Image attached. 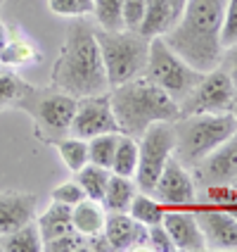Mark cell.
<instances>
[{"label": "cell", "mask_w": 237, "mask_h": 252, "mask_svg": "<svg viewBox=\"0 0 237 252\" xmlns=\"http://www.w3.org/2000/svg\"><path fill=\"white\" fill-rule=\"evenodd\" d=\"M53 88L74 98L107 93L109 88L105 62L95 41V29L83 17L74 19L67 29V41L53 69Z\"/></svg>", "instance_id": "6da1fadb"}, {"label": "cell", "mask_w": 237, "mask_h": 252, "mask_svg": "<svg viewBox=\"0 0 237 252\" xmlns=\"http://www.w3.org/2000/svg\"><path fill=\"white\" fill-rule=\"evenodd\" d=\"M225 0H187L181 19L164 41L192 67L209 71L218 67L223 48L218 43Z\"/></svg>", "instance_id": "7a4b0ae2"}, {"label": "cell", "mask_w": 237, "mask_h": 252, "mask_svg": "<svg viewBox=\"0 0 237 252\" xmlns=\"http://www.w3.org/2000/svg\"><path fill=\"white\" fill-rule=\"evenodd\" d=\"M223 210H225V212H230V214H233V217L237 219V202H230V205H225Z\"/></svg>", "instance_id": "ab89813d"}, {"label": "cell", "mask_w": 237, "mask_h": 252, "mask_svg": "<svg viewBox=\"0 0 237 252\" xmlns=\"http://www.w3.org/2000/svg\"><path fill=\"white\" fill-rule=\"evenodd\" d=\"M233 112H235V117H237V93H235V105H233Z\"/></svg>", "instance_id": "60d3db41"}, {"label": "cell", "mask_w": 237, "mask_h": 252, "mask_svg": "<svg viewBox=\"0 0 237 252\" xmlns=\"http://www.w3.org/2000/svg\"><path fill=\"white\" fill-rule=\"evenodd\" d=\"M199 179L204 186L211 183H233L237 176V131L228 140H223L216 150H211L199 164Z\"/></svg>", "instance_id": "5bb4252c"}, {"label": "cell", "mask_w": 237, "mask_h": 252, "mask_svg": "<svg viewBox=\"0 0 237 252\" xmlns=\"http://www.w3.org/2000/svg\"><path fill=\"white\" fill-rule=\"evenodd\" d=\"M233 186H235V190H237V176H235V181H233Z\"/></svg>", "instance_id": "b9f144b4"}, {"label": "cell", "mask_w": 237, "mask_h": 252, "mask_svg": "<svg viewBox=\"0 0 237 252\" xmlns=\"http://www.w3.org/2000/svg\"><path fill=\"white\" fill-rule=\"evenodd\" d=\"M95 41H98L100 55L105 62L109 88L126 84L145 71L147 53H150V38H145L140 31H131V29L105 31L98 27Z\"/></svg>", "instance_id": "5b68a950"}, {"label": "cell", "mask_w": 237, "mask_h": 252, "mask_svg": "<svg viewBox=\"0 0 237 252\" xmlns=\"http://www.w3.org/2000/svg\"><path fill=\"white\" fill-rule=\"evenodd\" d=\"M204 197H207V205L225 207L230 202H237V190L233 183H211L204 188Z\"/></svg>", "instance_id": "1f68e13d"}, {"label": "cell", "mask_w": 237, "mask_h": 252, "mask_svg": "<svg viewBox=\"0 0 237 252\" xmlns=\"http://www.w3.org/2000/svg\"><path fill=\"white\" fill-rule=\"evenodd\" d=\"M161 224L168 231L176 250L183 252L207 250V240H204V233H202V228L197 224L192 207H166Z\"/></svg>", "instance_id": "4fadbf2b"}, {"label": "cell", "mask_w": 237, "mask_h": 252, "mask_svg": "<svg viewBox=\"0 0 237 252\" xmlns=\"http://www.w3.org/2000/svg\"><path fill=\"white\" fill-rule=\"evenodd\" d=\"M135 231H138V221L128 212H107L102 236L109 243V250H133Z\"/></svg>", "instance_id": "2e32d148"}, {"label": "cell", "mask_w": 237, "mask_h": 252, "mask_svg": "<svg viewBox=\"0 0 237 252\" xmlns=\"http://www.w3.org/2000/svg\"><path fill=\"white\" fill-rule=\"evenodd\" d=\"M138 193V186L131 176H119V174H109L107 181V190L102 197V207L107 212H128L131 200Z\"/></svg>", "instance_id": "ffe728a7"}, {"label": "cell", "mask_w": 237, "mask_h": 252, "mask_svg": "<svg viewBox=\"0 0 237 252\" xmlns=\"http://www.w3.org/2000/svg\"><path fill=\"white\" fill-rule=\"evenodd\" d=\"M121 133L116 117H114L109 93H95V95H83L76 102V112L71 119L69 136L76 138H93L100 133Z\"/></svg>", "instance_id": "30bf717a"}, {"label": "cell", "mask_w": 237, "mask_h": 252, "mask_svg": "<svg viewBox=\"0 0 237 252\" xmlns=\"http://www.w3.org/2000/svg\"><path fill=\"white\" fill-rule=\"evenodd\" d=\"M109 102L119 131L133 138H140L142 131L157 122H176L181 117V105L145 74L114 86Z\"/></svg>", "instance_id": "3957f363"}, {"label": "cell", "mask_w": 237, "mask_h": 252, "mask_svg": "<svg viewBox=\"0 0 237 252\" xmlns=\"http://www.w3.org/2000/svg\"><path fill=\"white\" fill-rule=\"evenodd\" d=\"M36 224H38V231H41L43 245L50 243V240L59 238V236H64V233H71V231H74L71 207L69 205H62V202H53V205L36 219Z\"/></svg>", "instance_id": "ac0fdd59"}, {"label": "cell", "mask_w": 237, "mask_h": 252, "mask_svg": "<svg viewBox=\"0 0 237 252\" xmlns=\"http://www.w3.org/2000/svg\"><path fill=\"white\" fill-rule=\"evenodd\" d=\"M142 74L181 105L192 93V88L199 84L204 71L192 67L187 60H183L164 41V36H154L150 38V53H147V64Z\"/></svg>", "instance_id": "8992f818"}, {"label": "cell", "mask_w": 237, "mask_h": 252, "mask_svg": "<svg viewBox=\"0 0 237 252\" xmlns=\"http://www.w3.org/2000/svg\"><path fill=\"white\" fill-rule=\"evenodd\" d=\"M105 219H107V210L102 207V202L83 197L81 202H76L71 207V221H74V231L81 233L83 238H93L102 233L105 228Z\"/></svg>", "instance_id": "e0dca14e"}, {"label": "cell", "mask_w": 237, "mask_h": 252, "mask_svg": "<svg viewBox=\"0 0 237 252\" xmlns=\"http://www.w3.org/2000/svg\"><path fill=\"white\" fill-rule=\"evenodd\" d=\"M124 0H93L95 22L105 31H119L124 29Z\"/></svg>", "instance_id": "83f0119b"}, {"label": "cell", "mask_w": 237, "mask_h": 252, "mask_svg": "<svg viewBox=\"0 0 237 252\" xmlns=\"http://www.w3.org/2000/svg\"><path fill=\"white\" fill-rule=\"evenodd\" d=\"M192 210L207 240V250H237V219L230 212L207 202H197Z\"/></svg>", "instance_id": "7c38bea8"}, {"label": "cell", "mask_w": 237, "mask_h": 252, "mask_svg": "<svg viewBox=\"0 0 237 252\" xmlns=\"http://www.w3.org/2000/svg\"><path fill=\"white\" fill-rule=\"evenodd\" d=\"M173 24H176V17H173L168 0H147L145 17H142L138 31L145 38H154V36H166L173 29Z\"/></svg>", "instance_id": "d6986e66"}, {"label": "cell", "mask_w": 237, "mask_h": 252, "mask_svg": "<svg viewBox=\"0 0 237 252\" xmlns=\"http://www.w3.org/2000/svg\"><path fill=\"white\" fill-rule=\"evenodd\" d=\"M121 133H100L88 138V162L105 167L112 171V162H114V153H116V143H119Z\"/></svg>", "instance_id": "4316f807"}, {"label": "cell", "mask_w": 237, "mask_h": 252, "mask_svg": "<svg viewBox=\"0 0 237 252\" xmlns=\"http://www.w3.org/2000/svg\"><path fill=\"white\" fill-rule=\"evenodd\" d=\"M145 7H147V0H124V29L131 31H138L142 24V17H145Z\"/></svg>", "instance_id": "d590c367"}, {"label": "cell", "mask_w": 237, "mask_h": 252, "mask_svg": "<svg viewBox=\"0 0 237 252\" xmlns=\"http://www.w3.org/2000/svg\"><path fill=\"white\" fill-rule=\"evenodd\" d=\"M218 67H223V69L233 76V81L237 84V43L233 45V48H225V50H223Z\"/></svg>", "instance_id": "8d00e7d4"}, {"label": "cell", "mask_w": 237, "mask_h": 252, "mask_svg": "<svg viewBox=\"0 0 237 252\" xmlns=\"http://www.w3.org/2000/svg\"><path fill=\"white\" fill-rule=\"evenodd\" d=\"M109 174H112L109 169L98 167V164L88 162L85 167H81L79 171H76V181H79V186L83 188L85 197L102 202L105 190H107V181H109Z\"/></svg>", "instance_id": "603a6c76"}, {"label": "cell", "mask_w": 237, "mask_h": 252, "mask_svg": "<svg viewBox=\"0 0 237 252\" xmlns=\"http://www.w3.org/2000/svg\"><path fill=\"white\" fill-rule=\"evenodd\" d=\"M0 250L5 252H41L43 250V238L36 219L28 224L14 228L10 233H5L0 240Z\"/></svg>", "instance_id": "44dd1931"}, {"label": "cell", "mask_w": 237, "mask_h": 252, "mask_svg": "<svg viewBox=\"0 0 237 252\" xmlns=\"http://www.w3.org/2000/svg\"><path fill=\"white\" fill-rule=\"evenodd\" d=\"M36 207H38V200H36L33 193L2 190L0 193V236L33 221L36 219Z\"/></svg>", "instance_id": "9a60e30c"}, {"label": "cell", "mask_w": 237, "mask_h": 252, "mask_svg": "<svg viewBox=\"0 0 237 252\" xmlns=\"http://www.w3.org/2000/svg\"><path fill=\"white\" fill-rule=\"evenodd\" d=\"M164 212H166V207H164L152 193H142V190H138L135 197L131 200V205H128V214H131L135 221H140V224H145V226L161 224Z\"/></svg>", "instance_id": "7402d4cb"}, {"label": "cell", "mask_w": 237, "mask_h": 252, "mask_svg": "<svg viewBox=\"0 0 237 252\" xmlns=\"http://www.w3.org/2000/svg\"><path fill=\"white\" fill-rule=\"evenodd\" d=\"M176 128V153L173 157L195 169L211 150H216L223 140H228L237 131L235 112L218 114H185L173 122Z\"/></svg>", "instance_id": "277c9868"}, {"label": "cell", "mask_w": 237, "mask_h": 252, "mask_svg": "<svg viewBox=\"0 0 237 252\" xmlns=\"http://www.w3.org/2000/svg\"><path fill=\"white\" fill-rule=\"evenodd\" d=\"M76 102H79V98H74L64 91H57V88L55 91H38L31 86V91L17 102V107L33 114L36 124L45 128L57 140L69 133L71 119L76 112Z\"/></svg>", "instance_id": "ba28073f"}, {"label": "cell", "mask_w": 237, "mask_h": 252, "mask_svg": "<svg viewBox=\"0 0 237 252\" xmlns=\"http://www.w3.org/2000/svg\"><path fill=\"white\" fill-rule=\"evenodd\" d=\"M5 43H7V29H5V24L0 22V50L5 48Z\"/></svg>", "instance_id": "f35d334b"}, {"label": "cell", "mask_w": 237, "mask_h": 252, "mask_svg": "<svg viewBox=\"0 0 237 252\" xmlns=\"http://www.w3.org/2000/svg\"><path fill=\"white\" fill-rule=\"evenodd\" d=\"M0 240H2V236H0Z\"/></svg>", "instance_id": "7bdbcfd3"}, {"label": "cell", "mask_w": 237, "mask_h": 252, "mask_svg": "<svg viewBox=\"0 0 237 252\" xmlns=\"http://www.w3.org/2000/svg\"><path fill=\"white\" fill-rule=\"evenodd\" d=\"M171 2V10H173V17H176V22L181 19V14H183V10H185V2L187 0H168ZM176 27V24H173Z\"/></svg>", "instance_id": "74e56055"}, {"label": "cell", "mask_w": 237, "mask_h": 252, "mask_svg": "<svg viewBox=\"0 0 237 252\" xmlns=\"http://www.w3.org/2000/svg\"><path fill=\"white\" fill-rule=\"evenodd\" d=\"M36 60H38V50L22 38H7L5 48L0 50V67H7V69L26 67Z\"/></svg>", "instance_id": "d4e9b609"}, {"label": "cell", "mask_w": 237, "mask_h": 252, "mask_svg": "<svg viewBox=\"0 0 237 252\" xmlns=\"http://www.w3.org/2000/svg\"><path fill=\"white\" fill-rule=\"evenodd\" d=\"M48 7L57 17H67V19H79L93 12V0H48Z\"/></svg>", "instance_id": "4dcf8cb0"}, {"label": "cell", "mask_w": 237, "mask_h": 252, "mask_svg": "<svg viewBox=\"0 0 237 252\" xmlns=\"http://www.w3.org/2000/svg\"><path fill=\"white\" fill-rule=\"evenodd\" d=\"M237 84L223 67L204 71L192 93L181 102V117L185 114H218L233 112Z\"/></svg>", "instance_id": "9c48e42d"}, {"label": "cell", "mask_w": 237, "mask_h": 252, "mask_svg": "<svg viewBox=\"0 0 237 252\" xmlns=\"http://www.w3.org/2000/svg\"><path fill=\"white\" fill-rule=\"evenodd\" d=\"M147 233H150V238H147V248L154 252H178L176 250V245H173V240L168 236V231L164 228V224H152L147 226Z\"/></svg>", "instance_id": "e575fe53"}, {"label": "cell", "mask_w": 237, "mask_h": 252, "mask_svg": "<svg viewBox=\"0 0 237 252\" xmlns=\"http://www.w3.org/2000/svg\"><path fill=\"white\" fill-rule=\"evenodd\" d=\"M138 169L133 181L142 193H152L154 183L159 179L161 169L176 153V128L173 122H157L147 126L138 138Z\"/></svg>", "instance_id": "52a82bcc"}, {"label": "cell", "mask_w": 237, "mask_h": 252, "mask_svg": "<svg viewBox=\"0 0 237 252\" xmlns=\"http://www.w3.org/2000/svg\"><path fill=\"white\" fill-rule=\"evenodd\" d=\"M53 202H62V205H69V207H74L76 202H81L85 197L83 193V188L79 186V181L74 179V181H64V183H59L55 190H53Z\"/></svg>", "instance_id": "d6a6232c"}, {"label": "cell", "mask_w": 237, "mask_h": 252, "mask_svg": "<svg viewBox=\"0 0 237 252\" xmlns=\"http://www.w3.org/2000/svg\"><path fill=\"white\" fill-rule=\"evenodd\" d=\"M152 195L164 207H195L197 205V183L185 164L171 157L166 167L161 169L154 183Z\"/></svg>", "instance_id": "8fae6325"}, {"label": "cell", "mask_w": 237, "mask_h": 252, "mask_svg": "<svg viewBox=\"0 0 237 252\" xmlns=\"http://www.w3.org/2000/svg\"><path fill=\"white\" fill-rule=\"evenodd\" d=\"M138 138L133 136H126L121 133L119 136V143H116V153H114V162H112V174H119V176H135V169H138Z\"/></svg>", "instance_id": "cb8c5ba5"}, {"label": "cell", "mask_w": 237, "mask_h": 252, "mask_svg": "<svg viewBox=\"0 0 237 252\" xmlns=\"http://www.w3.org/2000/svg\"><path fill=\"white\" fill-rule=\"evenodd\" d=\"M218 43L221 48H233L237 43V0H225L223 19H221V31H218Z\"/></svg>", "instance_id": "f546056e"}, {"label": "cell", "mask_w": 237, "mask_h": 252, "mask_svg": "<svg viewBox=\"0 0 237 252\" xmlns=\"http://www.w3.org/2000/svg\"><path fill=\"white\" fill-rule=\"evenodd\" d=\"M28 91H31V86L26 81H22L14 71H10L7 67L0 69V110H5L10 105L17 107V102L24 98Z\"/></svg>", "instance_id": "f1b7e54d"}, {"label": "cell", "mask_w": 237, "mask_h": 252, "mask_svg": "<svg viewBox=\"0 0 237 252\" xmlns=\"http://www.w3.org/2000/svg\"><path fill=\"white\" fill-rule=\"evenodd\" d=\"M43 250H50V252H79V250H85V238L81 233L71 231V233H64L59 238L50 240L43 245Z\"/></svg>", "instance_id": "836d02e7"}, {"label": "cell", "mask_w": 237, "mask_h": 252, "mask_svg": "<svg viewBox=\"0 0 237 252\" xmlns=\"http://www.w3.org/2000/svg\"><path fill=\"white\" fill-rule=\"evenodd\" d=\"M57 153L62 157V162L67 164V169H71L74 174L81 167L88 164V140L76 138V136H62V138L55 140Z\"/></svg>", "instance_id": "484cf974"}]
</instances>
